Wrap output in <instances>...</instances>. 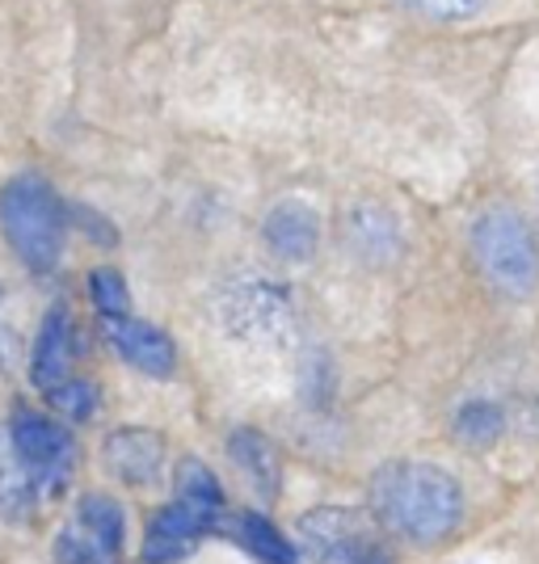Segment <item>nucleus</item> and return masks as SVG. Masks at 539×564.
<instances>
[{
	"mask_svg": "<svg viewBox=\"0 0 539 564\" xmlns=\"http://www.w3.org/2000/svg\"><path fill=\"white\" fill-rule=\"evenodd\" d=\"M379 522L409 543L446 540L464 518V494L455 476L434 464H384L371 480Z\"/></svg>",
	"mask_w": 539,
	"mask_h": 564,
	"instance_id": "nucleus-1",
	"label": "nucleus"
},
{
	"mask_svg": "<svg viewBox=\"0 0 539 564\" xmlns=\"http://www.w3.org/2000/svg\"><path fill=\"white\" fill-rule=\"evenodd\" d=\"M0 228L25 270L51 274L64 258V240H68V203L55 194L47 177L18 173L0 189Z\"/></svg>",
	"mask_w": 539,
	"mask_h": 564,
	"instance_id": "nucleus-2",
	"label": "nucleus"
},
{
	"mask_svg": "<svg viewBox=\"0 0 539 564\" xmlns=\"http://www.w3.org/2000/svg\"><path fill=\"white\" fill-rule=\"evenodd\" d=\"M472 258L502 295L522 300L539 282V249L527 219L510 207H489L472 224Z\"/></svg>",
	"mask_w": 539,
	"mask_h": 564,
	"instance_id": "nucleus-3",
	"label": "nucleus"
},
{
	"mask_svg": "<svg viewBox=\"0 0 539 564\" xmlns=\"http://www.w3.org/2000/svg\"><path fill=\"white\" fill-rule=\"evenodd\" d=\"M9 443H13V455L22 459V468L34 476L39 494H55L68 485L72 464H76V443L60 422H51L34 409H22V413H13Z\"/></svg>",
	"mask_w": 539,
	"mask_h": 564,
	"instance_id": "nucleus-4",
	"label": "nucleus"
},
{
	"mask_svg": "<svg viewBox=\"0 0 539 564\" xmlns=\"http://www.w3.org/2000/svg\"><path fill=\"white\" fill-rule=\"evenodd\" d=\"M300 540L316 564H367L379 547L371 522L346 506H321L300 518Z\"/></svg>",
	"mask_w": 539,
	"mask_h": 564,
	"instance_id": "nucleus-5",
	"label": "nucleus"
},
{
	"mask_svg": "<svg viewBox=\"0 0 539 564\" xmlns=\"http://www.w3.org/2000/svg\"><path fill=\"white\" fill-rule=\"evenodd\" d=\"M224 325L240 341H282L291 329V300L279 282L270 279H245L236 282L233 291L224 295Z\"/></svg>",
	"mask_w": 539,
	"mask_h": 564,
	"instance_id": "nucleus-6",
	"label": "nucleus"
},
{
	"mask_svg": "<svg viewBox=\"0 0 539 564\" xmlns=\"http://www.w3.org/2000/svg\"><path fill=\"white\" fill-rule=\"evenodd\" d=\"M106 464L122 485L131 489H148L164 476V443L157 430H140V425H122L106 438Z\"/></svg>",
	"mask_w": 539,
	"mask_h": 564,
	"instance_id": "nucleus-7",
	"label": "nucleus"
},
{
	"mask_svg": "<svg viewBox=\"0 0 539 564\" xmlns=\"http://www.w3.org/2000/svg\"><path fill=\"white\" fill-rule=\"evenodd\" d=\"M106 337L136 371L152 379H169L177 371V346L169 341V333L136 321V316H122V321H106Z\"/></svg>",
	"mask_w": 539,
	"mask_h": 564,
	"instance_id": "nucleus-8",
	"label": "nucleus"
},
{
	"mask_svg": "<svg viewBox=\"0 0 539 564\" xmlns=\"http://www.w3.org/2000/svg\"><path fill=\"white\" fill-rule=\"evenodd\" d=\"M212 531V522L203 514H194L186 506H164L161 514L148 522V535H143V561L148 564H173L190 556L198 540Z\"/></svg>",
	"mask_w": 539,
	"mask_h": 564,
	"instance_id": "nucleus-9",
	"label": "nucleus"
},
{
	"mask_svg": "<svg viewBox=\"0 0 539 564\" xmlns=\"http://www.w3.org/2000/svg\"><path fill=\"white\" fill-rule=\"evenodd\" d=\"M261 236L270 245V253L282 261H308L321 245V219L312 207L287 198L279 207H270L266 224H261Z\"/></svg>",
	"mask_w": 539,
	"mask_h": 564,
	"instance_id": "nucleus-10",
	"label": "nucleus"
},
{
	"mask_svg": "<svg viewBox=\"0 0 539 564\" xmlns=\"http://www.w3.org/2000/svg\"><path fill=\"white\" fill-rule=\"evenodd\" d=\"M30 379L55 392L60 383L72 379V316L64 307H51L39 325V341H34V358H30Z\"/></svg>",
	"mask_w": 539,
	"mask_h": 564,
	"instance_id": "nucleus-11",
	"label": "nucleus"
},
{
	"mask_svg": "<svg viewBox=\"0 0 539 564\" xmlns=\"http://www.w3.org/2000/svg\"><path fill=\"white\" fill-rule=\"evenodd\" d=\"M228 455H233V464L240 468V476H245L261 497L279 494V480H282L279 451H274V443H270L261 430H254V425L233 430V438H228Z\"/></svg>",
	"mask_w": 539,
	"mask_h": 564,
	"instance_id": "nucleus-12",
	"label": "nucleus"
},
{
	"mask_svg": "<svg viewBox=\"0 0 539 564\" xmlns=\"http://www.w3.org/2000/svg\"><path fill=\"white\" fill-rule=\"evenodd\" d=\"M76 527L97 543L101 556H115L122 547V535H127V522H122V510H118L115 497L89 494L80 501V514H76Z\"/></svg>",
	"mask_w": 539,
	"mask_h": 564,
	"instance_id": "nucleus-13",
	"label": "nucleus"
},
{
	"mask_svg": "<svg viewBox=\"0 0 539 564\" xmlns=\"http://www.w3.org/2000/svg\"><path fill=\"white\" fill-rule=\"evenodd\" d=\"M177 506L203 514L207 522L219 518V510H224V489H219V480L212 476L207 464L182 459V468H177Z\"/></svg>",
	"mask_w": 539,
	"mask_h": 564,
	"instance_id": "nucleus-14",
	"label": "nucleus"
},
{
	"mask_svg": "<svg viewBox=\"0 0 539 564\" xmlns=\"http://www.w3.org/2000/svg\"><path fill=\"white\" fill-rule=\"evenodd\" d=\"M236 535H240V543H245V547H249L261 564H300L295 543L287 540V535H282L270 518L240 514V522H236Z\"/></svg>",
	"mask_w": 539,
	"mask_h": 564,
	"instance_id": "nucleus-15",
	"label": "nucleus"
},
{
	"mask_svg": "<svg viewBox=\"0 0 539 564\" xmlns=\"http://www.w3.org/2000/svg\"><path fill=\"white\" fill-rule=\"evenodd\" d=\"M502 430H506V417H502V409H497L493 400H468V404L455 413V438L472 451L493 447Z\"/></svg>",
	"mask_w": 539,
	"mask_h": 564,
	"instance_id": "nucleus-16",
	"label": "nucleus"
},
{
	"mask_svg": "<svg viewBox=\"0 0 539 564\" xmlns=\"http://www.w3.org/2000/svg\"><path fill=\"white\" fill-rule=\"evenodd\" d=\"M34 497H39L34 476H30V471L22 468V459L13 455L9 434H0V510H4V514H22Z\"/></svg>",
	"mask_w": 539,
	"mask_h": 564,
	"instance_id": "nucleus-17",
	"label": "nucleus"
},
{
	"mask_svg": "<svg viewBox=\"0 0 539 564\" xmlns=\"http://www.w3.org/2000/svg\"><path fill=\"white\" fill-rule=\"evenodd\" d=\"M89 295H94V307L101 312V321H122V316H131V291H127V279L110 270V265H101L89 274Z\"/></svg>",
	"mask_w": 539,
	"mask_h": 564,
	"instance_id": "nucleus-18",
	"label": "nucleus"
},
{
	"mask_svg": "<svg viewBox=\"0 0 539 564\" xmlns=\"http://www.w3.org/2000/svg\"><path fill=\"white\" fill-rule=\"evenodd\" d=\"M47 400H51V409L64 413L68 422H89L97 413V404H101V392H97L89 379L72 376L68 383H60L55 392H47Z\"/></svg>",
	"mask_w": 539,
	"mask_h": 564,
	"instance_id": "nucleus-19",
	"label": "nucleus"
},
{
	"mask_svg": "<svg viewBox=\"0 0 539 564\" xmlns=\"http://www.w3.org/2000/svg\"><path fill=\"white\" fill-rule=\"evenodd\" d=\"M55 561L60 564H97L101 561V552H97V543L89 540L80 527H64L60 540H55Z\"/></svg>",
	"mask_w": 539,
	"mask_h": 564,
	"instance_id": "nucleus-20",
	"label": "nucleus"
},
{
	"mask_svg": "<svg viewBox=\"0 0 539 564\" xmlns=\"http://www.w3.org/2000/svg\"><path fill=\"white\" fill-rule=\"evenodd\" d=\"M413 9H422L425 18H439V22H460V18H472L485 0H405Z\"/></svg>",
	"mask_w": 539,
	"mask_h": 564,
	"instance_id": "nucleus-21",
	"label": "nucleus"
},
{
	"mask_svg": "<svg viewBox=\"0 0 539 564\" xmlns=\"http://www.w3.org/2000/svg\"><path fill=\"white\" fill-rule=\"evenodd\" d=\"M68 224H80V228H85V236H89L94 245H106V249H110V245H118L115 224H110V219H97L89 207H68Z\"/></svg>",
	"mask_w": 539,
	"mask_h": 564,
	"instance_id": "nucleus-22",
	"label": "nucleus"
},
{
	"mask_svg": "<svg viewBox=\"0 0 539 564\" xmlns=\"http://www.w3.org/2000/svg\"><path fill=\"white\" fill-rule=\"evenodd\" d=\"M367 564H392V561H388L384 552H376V556H371V561H367Z\"/></svg>",
	"mask_w": 539,
	"mask_h": 564,
	"instance_id": "nucleus-23",
	"label": "nucleus"
}]
</instances>
